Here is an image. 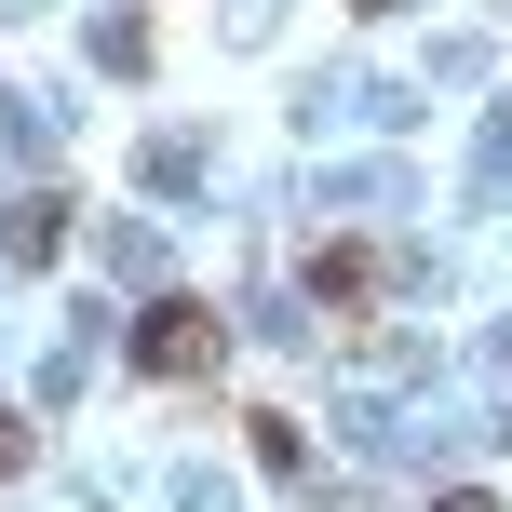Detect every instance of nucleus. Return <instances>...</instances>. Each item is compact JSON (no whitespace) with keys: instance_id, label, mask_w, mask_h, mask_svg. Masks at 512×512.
<instances>
[{"instance_id":"nucleus-1","label":"nucleus","mask_w":512,"mask_h":512,"mask_svg":"<svg viewBox=\"0 0 512 512\" xmlns=\"http://www.w3.org/2000/svg\"><path fill=\"white\" fill-rule=\"evenodd\" d=\"M216 364H230V310L216 297H149L135 310V378H216Z\"/></svg>"},{"instance_id":"nucleus-2","label":"nucleus","mask_w":512,"mask_h":512,"mask_svg":"<svg viewBox=\"0 0 512 512\" xmlns=\"http://www.w3.org/2000/svg\"><path fill=\"white\" fill-rule=\"evenodd\" d=\"M378 283H391V256H378V243H324V256H310V297H324V310H364Z\"/></svg>"},{"instance_id":"nucleus-3","label":"nucleus","mask_w":512,"mask_h":512,"mask_svg":"<svg viewBox=\"0 0 512 512\" xmlns=\"http://www.w3.org/2000/svg\"><path fill=\"white\" fill-rule=\"evenodd\" d=\"M256 432V472H283V486H310V445H297V418H243Z\"/></svg>"},{"instance_id":"nucleus-4","label":"nucleus","mask_w":512,"mask_h":512,"mask_svg":"<svg viewBox=\"0 0 512 512\" xmlns=\"http://www.w3.org/2000/svg\"><path fill=\"white\" fill-rule=\"evenodd\" d=\"M0 472H27V418H0Z\"/></svg>"}]
</instances>
